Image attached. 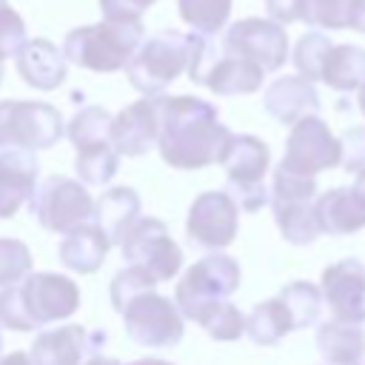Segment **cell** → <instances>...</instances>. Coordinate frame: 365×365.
<instances>
[{
    "label": "cell",
    "mask_w": 365,
    "mask_h": 365,
    "mask_svg": "<svg viewBox=\"0 0 365 365\" xmlns=\"http://www.w3.org/2000/svg\"><path fill=\"white\" fill-rule=\"evenodd\" d=\"M211 339L217 342H231V339H240L245 334V317L242 311L231 302V299H217L211 302L197 319H194Z\"/></svg>",
    "instance_id": "obj_31"
},
{
    "label": "cell",
    "mask_w": 365,
    "mask_h": 365,
    "mask_svg": "<svg viewBox=\"0 0 365 365\" xmlns=\"http://www.w3.org/2000/svg\"><path fill=\"white\" fill-rule=\"evenodd\" d=\"M188 66V34L177 29H163L148 40H140L131 60L125 63V74L131 86L143 94H163Z\"/></svg>",
    "instance_id": "obj_5"
},
{
    "label": "cell",
    "mask_w": 365,
    "mask_h": 365,
    "mask_svg": "<svg viewBox=\"0 0 365 365\" xmlns=\"http://www.w3.org/2000/svg\"><path fill=\"white\" fill-rule=\"evenodd\" d=\"M234 0H177L180 17L200 34H217L231 17Z\"/></svg>",
    "instance_id": "obj_33"
},
{
    "label": "cell",
    "mask_w": 365,
    "mask_h": 365,
    "mask_svg": "<svg viewBox=\"0 0 365 365\" xmlns=\"http://www.w3.org/2000/svg\"><path fill=\"white\" fill-rule=\"evenodd\" d=\"M0 354H3V331H0Z\"/></svg>",
    "instance_id": "obj_48"
},
{
    "label": "cell",
    "mask_w": 365,
    "mask_h": 365,
    "mask_svg": "<svg viewBox=\"0 0 365 365\" xmlns=\"http://www.w3.org/2000/svg\"><path fill=\"white\" fill-rule=\"evenodd\" d=\"M319 291L334 319L365 322V265L356 257H345L322 271Z\"/></svg>",
    "instance_id": "obj_16"
},
{
    "label": "cell",
    "mask_w": 365,
    "mask_h": 365,
    "mask_svg": "<svg viewBox=\"0 0 365 365\" xmlns=\"http://www.w3.org/2000/svg\"><path fill=\"white\" fill-rule=\"evenodd\" d=\"M359 0H299V20L314 29H356Z\"/></svg>",
    "instance_id": "obj_28"
},
{
    "label": "cell",
    "mask_w": 365,
    "mask_h": 365,
    "mask_svg": "<svg viewBox=\"0 0 365 365\" xmlns=\"http://www.w3.org/2000/svg\"><path fill=\"white\" fill-rule=\"evenodd\" d=\"M222 48L228 54L257 63L262 71H277L288 60V34L285 26L277 20L245 17L228 26L222 37Z\"/></svg>",
    "instance_id": "obj_14"
},
{
    "label": "cell",
    "mask_w": 365,
    "mask_h": 365,
    "mask_svg": "<svg viewBox=\"0 0 365 365\" xmlns=\"http://www.w3.org/2000/svg\"><path fill=\"white\" fill-rule=\"evenodd\" d=\"M334 43L322 34V31H308V34H302L299 40H297V46H294V66H297V71L305 77V80H311V83H317L319 80V68H322V57H325V51L331 48Z\"/></svg>",
    "instance_id": "obj_34"
},
{
    "label": "cell",
    "mask_w": 365,
    "mask_h": 365,
    "mask_svg": "<svg viewBox=\"0 0 365 365\" xmlns=\"http://www.w3.org/2000/svg\"><path fill=\"white\" fill-rule=\"evenodd\" d=\"M356 31L365 34V0H359V17H356Z\"/></svg>",
    "instance_id": "obj_44"
},
{
    "label": "cell",
    "mask_w": 365,
    "mask_h": 365,
    "mask_svg": "<svg viewBox=\"0 0 365 365\" xmlns=\"http://www.w3.org/2000/svg\"><path fill=\"white\" fill-rule=\"evenodd\" d=\"M279 297L285 299V305L294 317V331H302V328H311V325L319 322V317H322V291L314 282L294 279L279 291Z\"/></svg>",
    "instance_id": "obj_30"
},
{
    "label": "cell",
    "mask_w": 365,
    "mask_h": 365,
    "mask_svg": "<svg viewBox=\"0 0 365 365\" xmlns=\"http://www.w3.org/2000/svg\"><path fill=\"white\" fill-rule=\"evenodd\" d=\"M120 254L125 262L145 268L157 282L171 279L182 268V248L171 240L168 225L157 217H137L120 240Z\"/></svg>",
    "instance_id": "obj_11"
},
{
    "label": "cell",
    "mask_w": 365,
    "mask_h": 365,
    "mask_svg": "<svg viewBox=\"0 0 365 365\" xmlns=\"http://www.w3.org/2000/svg\"><path fill=\"white\" fill-rule=\"evenodd\" d=\"M77 308L80 288L66 274L29 271L20 282L0 288V328L9 331H34L74 317Z\"/></svg>",
    "instance_id": "obj_2"
},
{
    "label": "cell",
    "mask_w": 365,
    "mask_h": 365,
    "mask_svg": "<svg viewBox=\"0 0 365 365\" xmlns=\"http://www.w3.org/2000/svg\"><path fill=\"white\" fill-rule=\"evenodd\" d=\"M225 168L228 177V197L237 202L240 211H259L268 205V188H265V171L271 163L268 145L254 134H231L220 151L217 160Z\"/></svg>",
    "instance_id": "obj_4"
},
{
    "label": "cell",
    "mask_w": 365,
    "mask_h": 365,
    "mask_svg": "<svg viewBox=\"0 0 365 365\" xmlns=\"http://www.w3.org/2000/svg\"><path fill=\"white\" fill-rule=\"evenodd\" d=\"M291 331H294V317L279 294L254 305V311L245 317V334L257 345H277Z\"/></svg>",
    "instance_id": "obj_27"
},
{
    "label": "cell",
    "mask_w": 365,
    "mask_h": 365,
    "mask_svg": "<svg viewBox=\"0 0 365 365\" xmlns=\"http://www.w3.org/2000/svg\"><path fill=\"white\" fill-rule=\"evenodd\" d=\"M314 197H317V177L285 171L282 165L274 168L268 205L274 211L277 228L285 242L291 245H311L319 237L317 214H314Z\"/></svg>",
    "instance_id": "obj_6"
},
{
    "label": "cell",
    "mask_w": 365,
    "mask_h": 365,
    "mask_svg": "<svg viewBox=\"0 0 365 365\" xmlns=\"http://www.w3.org/2000/svg\"><path fill=\"white\" fill-rule=\"evenodd\" d=\"M120 317L131 342L145 348H171L185 334V317L180 314L177 302L157 294L154 288L134 294L120 308Z\"/></svg>",
    "instance_id": "obj_9"
},
{
    "label": "cell",
    "mask_w": 365,
    "mask_h": 365,
    "mask_svg": "<svg viewBox=\"0 0 365 365\" xmlns=\"http://www.w3.org/2000/svg\"><path fill=\"white\" fill-rule=\"evenodd\" d=\"M160 94L143 97L111 117V145L120 157H143L157 143Z\"/></svg>",
    "instance_id": "obj_17"
},
{
    "label": "cell",
    "mask_w": 365,
    "mask_h": 365,
    "mask_svg": "<svg viewBox=\"0 0 365 365\" xmlns=\"http://www.w3.org/2000/svg\"><path fill=\"white\" fill-rule=\"evenodd\" d=\"M356 91H359V94H356V103H359V111L365 114V83H362V86H359Z\"/></svg>",
    "instance_id": "obj_45"
},
{
    "label": "cell",
    "mask_w": 365,
    "mask_h": 365,
    "mask_svg": "<svg viewBox=\"0 0 365 365\" xmlns=\"http://www.w3.org/2000/svg\"><path fill=\"white\" fill-rule=\"evenodd\" d=\"M157 285V279L145 271V268H140V265H125V268H120L117 274H114V279H111V285H108V297H111V308L120 314V308L134 297V294H140V291H148V288H154Z\"/></svg>",
    "instance_id": "obj_35"
},
{
    "label": "cell",
    "mask_w": 365,
    "mask_h": 365,
    "mask_svg": "<svg viewBox=\"0 0 365 365\" xmlns=\"http://www.w3.org/2000/svg\"><path fill=\"white\" fill-rule=\"evenodd\" d=\"M128 365H171L168 359H160V356H143V359H134Z\"/></svg>",
    "instance_id": "obj_43"
},
{
    "label": "cell",
    "mask_w": 365,
    "mask_h": 365,
    "mask_svg": "<svg viewBox=\"0 0 365 365\" xmlns=\"http://www.w3.org/2000/svg\"><path fill=\"white\" fill-rule=\"evenodd\" d=\"M108 342L103 328H86L77 322L40 331L31 342V362L34 365H83L88 356L100 354Z\"/></svg>",
    "instance_id": "obj_15"
},
{
    "label": "cell",
    "mask_w": 365,
    "mask_h": 365,
    "mask_svg": "<svg viewBox=\"0 0 365 365\" xmlns=\"http://www.w3.org/2000/svg\"><path fill=\"white\" fill-rule=\"evenodd\" d=\"M319 234H354L365 228V194L354 185H339L317 197L314 202Z\"/></svg>",
    "instance_id": "obj_21"
},
{
    "label": "cell",
    "mask_w": 365,
    "mask_h": 365,
    "mask_svg": "<svg viewBox=\"0 0 365 365\" xmlns=\"http://www.w3.org/2000/svg\"><path fill=\"white\" fill-rule=\"evenodd\" d=\"M108 248H111L108 234L94 220H88V222H80L71 231H66V237L57 248V257L74 274H94L106 262Z\"/></svg>",
    "instance_id": "obj_22"
},
{
    "label": "cell",
    "mask_w": 365,
    "mask_h": 365,
    "mask_svg": "<svg viewBox=\"0 0 365 365\" xmlns=\"http://www.w3.org/2000/svg\"><path fill=\"white\" fill-rule=\"evenodd\" d=\"M240 208L228 191H202L194 197L185 217V240L202 251H222L234 242Z\"/></svg>",
    "instance_id": "obj_12"
},
{
    "label": "cell",
    "mask_w": 365,
    "mask_h": 365,
    "mask_svg": "<svg viewBox=\"0 0 365 365\" xmlns=\"http://www.w3.org/2000/svg\"><path fill=\"white\" fill-rule=\"evenodd\" d=\"M40 177L37 151H0V220H9L29 202Z\"/></svg>",
    "instance_id": "obj_18"
},
{
    "label": "cell",
    "mask_w": 365,
    "mask_h": 365,
    "mask_svg": "<svg viewBox=\"0 0 365 365\" xmlns=\"http://www.w3.org/2000/svg\"><path fill=\"white\" fill-rule=\"evenodd\" d=\"M262 106L277 123L294 125L297 120L308 114H319V94L314 83L305 80L302 74H285V77H277L265 88Z\"/></svg>",
    "instance_id": "obj_20"
},
{
    "label": "cell",
    "mask_w": 365,
    "mask_h": 365,
    "mask_svg": "<svg viewBox=\"0 0 365 365\" xmlns=\"http://www.w3.org/2000/svg\"><path fill=\"white\" fill-rule=\"evenodd\" d=\"M31 251L23 240L0 237V288L20 282L31 271Z\"/></svg>",
    "instance_id": "obj_36"
},
{
    "label": "cell",
    "mask_w": 365,
    "mask_h": 365,
    "mask_svg": "<svg viewBox=\"0 0 365 365\" xmlns=\"http://www.w3.org/2000/svg\"><path fill=\"white\" fill-rule=\"evenodd\" d=\"M26 40H29V37H26V23H23V17L11 9L9 0H0V60L14 57Z\"/></svg>",
    "instance_id": "obj_37"
},
{
    "label": "cell",
    "mask_w": 365,
    "mask_h": 365,
    "mask_svg": "<svg viewBox=\"0 0 365 365\" xmlns=\"http://www.w3.org/2000/svg\"><path fill=\"white\" fill-rule=\"evenodd\" d=\"M262 77H265V71L257 63H251L245 57H237V54H228L225 48H220V54L208 66V71H205L200 86L211 88L220 97H234V94L257 91L262 86Z\"/></svg>",
    "instance_id": "obj_23"
},
{
    "label": "cell",
    "mask_w": 365,
    "mask_h": 365,
    "mask_svg": "<svg viewBox=\"0 0 365 365\" xmlns=\"http://www.w3.org/2000/svg\"><path fill=\"white\" fill-rule=\"evenodd\" d=\"M83 365H123L120 359H111V356H103V354H94V356H88Z\"/></svg>",
    "instance_id": "obj_42"
},
{
    "label": "cell",
    "mask_w": 365,
    "mask_h": 365,
    "mask_svg": "<svg viewBox=\"0 0 365 365\" xmlns=\"http://www.w3.org/2000/svg\"><path fill=\"white\" fill-rule=\"evenodd\" d=\"M0 86H3V60H0Z\"/></svg>",
    "instance_id": "obj_47"
},
{
    "label": "cell",
    "mask_w": 365,
    "mask_h": 365,
    "mask_svg": "<svg viewBox=\"0 0 365 365\" xmlns=\"http://www.w3.org/2000/svg\"><path fill=\"white\" fill-rule=\"evenodd\" d=\"M0 365H34V362H31L29 354L14 351V354H9V356H0Z\"/></svg>",
    "instance_id": "obj_41"
},
{
    "label": "cell",
    "mask_w": 365,
    "mask_h": 365,
    "mask_svg": "<svg viewBox=\"0 0 365 365\" xmlns=\"http://www.w3.org/2000/svg\"><path fill=\"white\" fill-rule=\"evenodd\" d=\"M157 0H100V11L108 20H134Z\"/></svg>",
    "instance_id": "obj_39"
},
{
    "label": "cell",
    "mask_w": 365,
    "mask_h": 365,
    "mask_svg": "<svg viewBox=\"0 0 365 365\" xmlns=\"http://www.w3.org/2000/svg\"><path fill=\"white\" fill-rule=\"evenodd\" d=\"M63 114L40 100H3L0 103V151L23 148L43 151L63 137Z\"/></svg>",
    "instance_id": "obj_8"
},
{
    "label": "cell",
    "mask_w": 365,
    "mask_h": 365,
    "mask_svg": "<svg viewBox=\"0 0 365 365\" xmlns=\"http://www.w3.org/2000/svg\"><path fill=\"white\" fill-rule=\"evenodd\" d=\"M279 165L294 174L317 177L319 171L339 165V140L331 134L322 117L308 114L291 125V134L285 140V157Z\"/></svg>",
    "instance_id": "obj_13"
},
{
    "label": "cell",
    "mask_w": 365,
    "mask_h": 365,
    "mask_svg": "<svg viewBox=\"0 0 365 365\" xmlns=\"http://www.w3.org/2000/svg\"><path fill=\"white\" fill-rule=\"evenodd\" d=\"M66 137L71 140V145L77 151L106 145V143H111V114L103 106H86L68 120Z\"/></svg>",
    "instance_id": "obj_29"
},
{
    "label": "cell",
    "mask_w": 365,
    "mask_h": 365,
    "mask_svg": "<svg viewBox=\"0 0 365 365\" xmlns=\"http://www.w3.org/2000/svg\"><path fill=\"white\" fill-rule=\"evenodd\" d=\"M120 168V154L114 151L111 143L94 145V148H80L74 157V171L83 185H106L114 180Z\"/></svg>",
    "instance_id": "obj_32"
},
{
    "label": "cell",
    "mask_w": 365,
    "mask_h": 365,
    "mask_svg": "<svg viewBox=\"0 0 365 365\" xmlns=\"http://www.w3.org/2000/svg\"><path fill=\"white\" fill-rule=\"evenodd\" d=\"M319 83L334 91H356L365 83V48L354 43H334L322 57Z\"/></svg>",
    "instance_id": "obj_26"
},
{
    "label": "cell",
    "mask_w": 365,
    "mask_h": 365,
    "mask_svg": "<svg viewBox=\"0 0 365 365\" xmlns=\"http://www.w3.org/2000/svg\"><path fill=\"white\" fill-rule=\"evenodd\" d=\"M354 188H359V191L365 194V168H362V171L356 174V182H354Z\"/></svg>",
    "instance_id": "obj_46"
},
{
    "label": "cell",
    "mask_w": 365,
    "mask_h": 365,
    "mask_svg": "<svg viewBox=\"0 0 365 365\" xmlns=\"http://www.w3.org/2000/svg\"><path fill=\"white\" fill-rule=\"evenodd\" d=\"M29 211L31 217L54 234H66L80 222L94 220V200L88 188L71 177L51 174L43 182L37 180L34 194L29 197Z\"/></svg>",
    "instance_id": "obj_10"
},
{
    "label": "cell",
    "mask_w": 365,
    "mask_h": 365,
    "mask_svg": "<svg viewBox=\"0 0 365 365\" xmlns=\"http://www.w3.org/2000/svg\"><path fill=\"white\" fill-rule=\"evenodd\" d=\"M268 17L277 23H297L299 20V0H265Z\"/></svg>",
    "instance_id": "obj_40"
},
{
    "label": "cell",
    "mask_w": 365,
    "mask_h": 365,
    "mask_svg": "<svg viewBox=\"0 0 365 365\" xmlns=\"http://www.w3.org/2000/svg\"><path fill=\"white\" fill-rule=\"evenodd\" d=\"M145 29L143 20H108L103 17L100 23L91 26H77L66 34L63 54L68 63L88 68V71H120L131 60L134 48L140 46Z\"/></svg>",
    "instance_id": "obj_3"
},
{
    "label": "cell",
    "mask_w": 365,
    "mask_h": 365,
    "mask_svg": "<svg viewBox=\"0 0 365 365\" xmlns=\"http://www.w3.org/2000/svg\"><path fill=\"white\" fill-rule=\"evenodd\" d=\"M14 57H17V74L23 77L26 86L37 91H54L66 83L68 60L63 48H57L51 40L46 37L26 40Z\"/></svg>",
    "instance_id": "obj_19"
},
{
    "label": "cell",
    "mask_w": 365,
    "mask_h": 365,
    "mask_svg": "<svg viewBox=\"0 0 365 365\" xmlns=\"http://www.w3.org/2000/svg\"><path fill=\"white\" fill-rule=\"evenodd\" d=\"M228 137L231 131L220 123V111L214 103L188 94H160L157 148L163 163H168L171 168L194 171L217 163Z\"/></svg>",
    "instance_id": "obj_1"
},
{
    "label": "cell",
    "mask_w": 365,
    "mask_h": 365,
    "mask_svg": "<svg viewBox=\"0 0 365 365\" xmlns=\"http://www.w3.org/2000/svg\"><path fill=\"white\" fill-rule=\"evenodd\" d=\"M242 282L240 262L222 251H211L197 259L174 288V302L185 319H197L211 302L228 299Z\"/></svg>",
    "instance_id": "obj_7"
},
{
    "label": "cell",
    "mask_w": 365,
    "mask_h": 365,
    "mask_svg": "<svg viewBox=\"0 0 365 365\" xmlns=\"http://www.w3.org/2000/svg\"><path fill=\"white\" fill-rule=\"evenodd\" d=\"M140 205H143L140 194L134 188H128V185L106 188L100 194V200H94V222L108 234L111 245H120L125 231L140 217Z\"/></svg>",
    "instance_id": "obj_25"
},
{
    "label": "cell",
    "mask_w": 365,
    "mask_h": 365,
    "mask_svg": "<svg viewBox=\"0 0 365 365\" xmlns=\"http://www.w3.org/2000/svg\"><path fill=\"white\" fill-rule=\"evenodd\" d=\"M317 348L328 365H365V322H319Z\"/></svg>",
    "instance_id": "obj_24"
},
{
    "label": "cell",
    "mask_w": 365,
    "mask_h": 365,
    "mask_svg": "<svg viewBox=\"0 0 365 365\" xmlns=\"http://www.w3.org/2000/svg\"><path fill=\"white\" fill-rule=\"evenodd\" d=\"M336 140H339V165L348 174H359L365 168V125L345 128Z\"/></svg>",
    "instance_id": "obj_38"
}]
</instances>
